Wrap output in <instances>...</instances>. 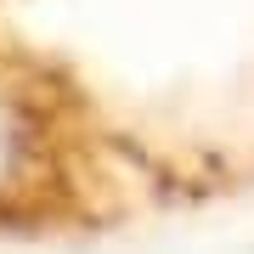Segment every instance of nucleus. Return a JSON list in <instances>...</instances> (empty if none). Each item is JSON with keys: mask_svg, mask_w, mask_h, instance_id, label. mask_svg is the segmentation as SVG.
<instances>
[{"mask_svg": "<svg viewBox=\"0 0 254 254\" xmlns=\"http://www.w3.org/2000/svg\"><path fill=\"white\" fill-rule=\"evenodd\" d=\"M147 158L51 57L0 40V237L108 232L136 209Z\"/></svg>", "mask_w": 254, "mask_h": 254, "instance_id": "obj_1", "label": "nucleus"}]
</instances>
